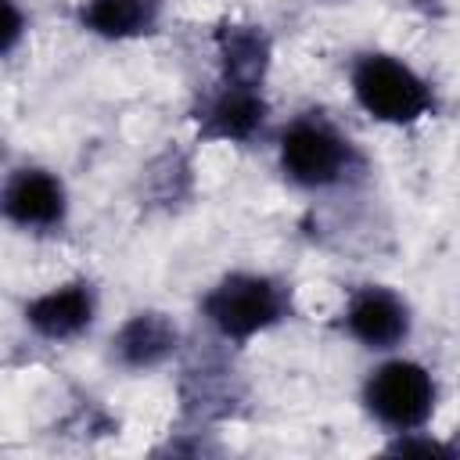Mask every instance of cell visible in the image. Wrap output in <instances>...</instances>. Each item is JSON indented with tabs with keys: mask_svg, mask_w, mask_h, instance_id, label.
I'll use <instances>...</instances> for the list:
<instances>
[{
	"mask_svg": "<svg viewBox=\"0 0 460 460\" xmlns=\"http://www.w3.org/2000/svg\"><path fill=\"white\" fill-rule=\"evenodd\" d=\"M201 313L226 341H248L288 316V291L262 273H230L205 295Z\"/></svg>",
	"mask_w": 460,
	"mask_h": 460,
	"instance_id": "obj_1",
	"label": "cell"
},
{
	"mask_svg": "<svg viewBox=\"0 0 460 460\" xmlns=\"http://www.w3.org/2000/svg\"><path fill=\"white\" fill-rule=\"evenodd\" d=\"M352 93L359 108L388 126H410L431 111V86L392 54H363L352 65Z\"/></svg>",
	"mask_w": 460,
	"mask_h": 460,
	"instance_id": "obj_2",
	"label": "cell"
},
{
	"mask_svg": "<svg viewBox=\"0 0 460 460\" xmlns=\"http://www.w3.org/2000/svg\"><path fill=\"white\" fill-rule=\"evenodd\" d=\"M280 169L305 190H323L345 180L352 169V144L323 115H298L280 133Z\"/></svg>",
	"mask_w": 460,
	"mask_h": 460,
	"instance_id": "obj_3",
	"label": "cell"
},
{
	"mask_svg": "<svg viewBox=\"0 0 460 460\" xmlns=\"http://www.w3.org/2000/svg\"><path fill=\"white\" fill-rule=\"evenodd\" d=\"M363 402L377 424L392 431H417L435 410V381L413 359H388L367 377Z\"/></svg>",
	"mask_w": 460,
	"mask_h": 460,
	"instance_id": "obj_4",
	"label": "cell"
},
{
	"mask_svg": "<svg viewBox=\"0 0 460 460\" xmlns=\"http://www.w3.org/2000/svg\"><path fill=\"white\" fill-rule=\"evenodd\" d=\"M68 212L65 183L40 165H22L4 183V216L22 230H58Z\"/></svg>",
	"mask_w": 460,
	"mask_h": 460,
	"instance_id": "obj_5",
	"label": "cell"
},
{
	"mask_svg": "<svg viewBox=\"0 0 460 460\" xmlns=\"http://www.w3.org/2000/svg\"><path fill=\"white\" fill-rule=\"evenodd\" d=\"M345 331L367 349H395L410 334V309L388 288H359L345 305Z\"/></svg>",
	"mask_w": 460,
	"mask_h": 460,
	"instance_id": "obj_6",
	"label": "cell"
},
{
	"mask_svg": "<svg viewBox=\"0 0 460 460\" xmlns=\"http://www.w3.org/2000/svg\"><path fill=\"white\" fill-rule=\"evenodd\" d=\"M93 313H97L93 288L86 280H68L61 288L36 295L25 305V323L50 341H68L93 323Z\"/></svg>",
	"mask_w": 460,
	"mask_h": 460,
	"instance_id": "obj_7",
	"label": "cell"
},
{
	"mask_svg": "<svg viewBox=\"0 0 460 460\" xmlns=\"http://www.w3.org/2000/svg\"><path fill=\"white\" fill-rule=\"evenodd\" d=\"M266 122V101L259 83H230L223 79L219 93L201 111V137L208 140H252Z\"/></svg>",
	"mask_w": 460,
	"mask_h": 460,
	"instance_id": "obj_8",
	"label": "cell"
},
{
	"mask_svg": "<svg viewBox=\"0 0 460 460\" xmlns=\"http://www.w3.org/2000/svg\"><path fill=\"white\" fill-rule=\"evenodd\" d=\"M172 349H176V327L162 313H137L111 338V356L129 370L158 367L165 356H172Z\"/></svg>",
	"mask_w": 460,
	"mask_h": 460,
	"instance_id": "obj_9",
	"label": "cell"
},
{
	"mask_svg": "<svg viewBox=\"0 0 460 460\" xmlns=\"http://www.w3.org/2000/svg\"><path fill=\"white\" fill-rule=\"evenodd\" d=\"M162 0H83L79 25L101 40H137L155 32Z\"/></svg>",
	"mask_w": 460,
	"mask_h": 460,
	"instance_id": "obj_10",
	"label": "cell"
},
{
	"mask_svg": "<svg viewBox=\"0 0 460 460\" xmlns=\"http://www.w3.org/2000/svg\"><path fill=\"white\" fill-rule=\"evenodd\" d=\"M219 54H223V79H230V83H262L270 43L255 25L219 29Z\"/></svg>",
	"mask_w": 460,
	"mask_h": 460,
	"instance_id": "obj_11",
	"label": "cell"
},
{
	"mask_svg": "<svg viewBox=\"0 0 460 460\" xmlns=\"http://www.w3.org/2000/svg\"><path fill=\"white\" fill-rule=\"evenodd\" d=\"M18 36H22V14H18L14 0H4V54L14 50Z\"/></svg>",
	"mask_w": 460,
	"mask_h": 460,
	"instance_id": "obj_12",
	"label": "cell"
}]
</instances>
